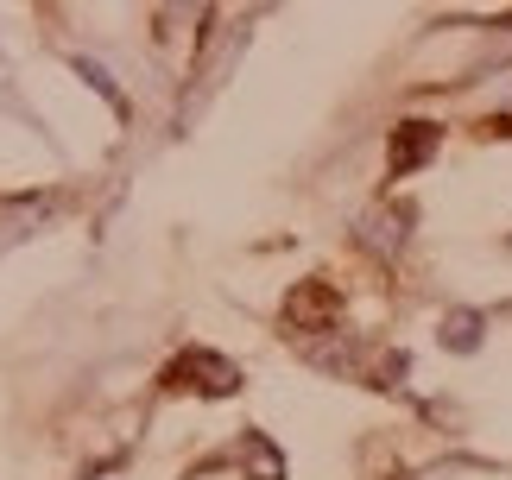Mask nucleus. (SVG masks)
<instances>
[{
	"label": "nucleus",
	"instance_id": "nucleus-1",
	"mask_svg": "<svg viewBox=\"0 0 512 480\" xmlns=\"http://www.w3.org/2000/svg\"><path fill=\"white\" fill-rule=\"evenodd\" d=\"M430 152H437V127H430V120H399V127H392V177L418 171Z\"/></svg>",
	"mask_w": 512,
	"mask_h": 480
},
{
	"label": "nucleus",
	"instance_id": "nucleus-2",
	"mask_svg": "<svg viewBox=\"0 0 512 480\" xmlns=\"http://www.w3.org/2000/svg\"><path fill=\"white\" fill-rule=\"evenodd\" d=\"M285 316H291L298 329H329V323H336V291H329L323 278H310V285H298V291H291Z\"/></svg>",
	"mask_w": 512,
	"mask_h": 480
},
{
	"label": "nucleus",
	"instance_id": "nucleus-3",
	"mask_svg": "<svg viewBox=\"0 0 512 480\" xmlns=\"http://www.w3.org/2000/svg\"><path fill=\"white\" fill-rule=\"evenodd\" d=\"M443 348L475 354V348H481V316H475V310H456V316H449V329H443Z\"/></svg>",
	"mask_w": 512,
	"mask_h": 480
}]
</instances>
